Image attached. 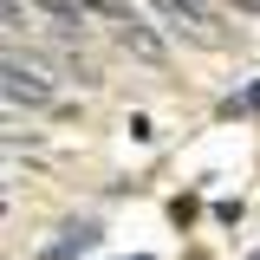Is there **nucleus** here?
<instances>
[{
  "mask_svg": "<svg viewBox=\"0 0 260 260\" xmlns=\"http://www.w3.org/2000/svg\"><path fill=\"white\" fill-rule=\"evenodd\" d=\"M228 111H260V85H254V91H241V98H228Z\"/></svg>",
  "mask_w": 260,
  "mask_h": 260,
  "instance_id": "2",
  "label": "nucleus"
},
{
  "mask_svg": "<svg viewBox=\"0 0 260 260\" xmlns=\"http://www.w3.org/2000/svg\"><path fill=\"white\" fill-rule=\"evenodd\" d=\"M7 98H13V104H52V85H46V72L20 65V52H13V59H7Z\"/></svg>",
  "mask_w": 260,
  "mask_h": 260,
  "instance_id": "1",
  "label": "nucleus"
}]
</instances>
